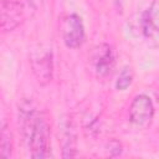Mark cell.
I'll use <instances>...</instances> for the list:
<instances>
[{
  "label": "cell",
  "instance_id": "1",
  "mask_svg": "<svg viewBox=\"0 0 159 159\" xmlns=\"http://www.w3.org/2000/svg\"><path fill=\"white\" fill-rule=\"evenodd\" d=\"M20 112L22 133L30 150V155L39 159L48 157L50 125L46 118L29 104L26 107H21Z\"/></svg>",
  "mask_w": 159,
  "mask_h": 159
},
{
  "label": "cell",
  "instance_id": "5",
  "mask_svg": "<svg viewBox=\"0 0 159 159\" xmlns=\"http://www.w3.org/2000/svg\"><path fill=\"white\" fill-rule=\"evenodd\" d=\"M25 19L24 5L19 1L2 0L1 2V27L4 31H11Z\"/></svg>",
  "mask_w": 159,
  "mask_h": 159
},
{
  "label": "cell",
  "instance_id": "6",
  "mask_svg": "<svg viewBox=\"0 0 159 159\" xmlns=\"http://www.w3.org/2000/svg\"><path fill=\"white\" fill-rule=\"evenodd\" d=\"M93 66L97 76L104 77L107 76L114 66V55L113 50L109 45H101L96 48L93 55Z\"/></svg>",
  "mask_w": 159,
  "mask_h": 159
},
{
  "label": "cell",
  "instance_id": "7",
  "mask_svg": "<svg viewBox=\"0 0 159 159\" xmlns=\"http://www.w3.org/2000/svg\"><path fill=\"white\" fill-rule=\"evenodd\" d=\"M142 30L144 36L150 40L155 46L159 45V26L154 22L152 16V9H148L142 15Z\"/></svg>",
  "mask_w": 159,
  "mask_h": 159
},
{
  "label": "cell",
  "instance_id": "9",
  "mask_svg": "<svg viewBox=\"0 0 159 159\" xmlns=\"http://www.w3.org/2000/svg\"><path fill=\"white\" fill-rule=\"evenodd\" d=\"M132 81H133V71L129 66H124L117 77L116 88L119 91H124L132 84Z\"/></svg>",
  "mask_w": 159,
  "mask_h": 159
},
{
  "label": "cell",
  "instance_id": "4",
  "mask_svg": "<svg viewBox=\"0 0 159 159\" xmlns=\"http://www.w3.org/2000/svg\"><path fill=\"white\" fill-rule=\"evenodd\" d=\"M30 62H31L32 72L36 76L39 83L41 84L48 83L52 78V68H53L51 48L40 47V50L32 52Z\"/></svg>",
  "mask_w": 159,
  "mask_h": 159
},
{
  "label": "cell",
  "instance_id": "3",
  "mask_svg": "<svg viewBox=\"0 0 159 159\" xmlns=\"http://www.w3.org/2000/svg\"><path fill=\"white\" fill-rule=\"evenodd\" d=\"M63 42L70 48H78L82 46L86 39L84 26L82 19L77 14H71L63 20L62 25Z\"/></svg>",
  "mask_w": 159,
  "mask_h": 159
},
{
  "label": "cell",
  "instance_id": "2",
  "mask_svg": "<svg viewBox=\"0 0 159 159\" xmlns=\"http://www.w3.org/2000/svg\"><path fill=\"white\" fill-rule=\"evenodd\" d=\"M154 116V106L147 94H138L129 107V120L137 127H147Z\"/></svg>",
  "mask_w": 159,
  "mask_h": 159
},
{
  "label": "cell",
  "instance_id": "8",
  "mask_svg": "<svg viewBox=\"0 0 159 159\" xmlns=\"http://www.w3.org/2000/svg\"><path fill=\"white\" fill-rule=\"evenodd\" d=\"M11 150H12V135L10 129L7 128L6 123H2L1 127V142H0V154L1 157L9 158L11 155Z\"/></svg>",
  "mask_w": 159,
  "mask_h": 159
}]
</instances>
